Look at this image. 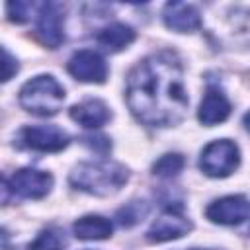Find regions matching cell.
I'll return each mask as SVG.
<instances>
[{
    "label": "cell",
    "mask_w": 250,
    "mask_h": 250,
    "mask_svg": "<svg viewBox=\"0 0 250 250\" xmlns=\"http://www.w3.org/2000/svg\"><path fill=\"white\" fill-rule=\"evenodd\" d=\"M16 139L18 146L37 152H59L68 145V135L55 125H27Z\"/></svg>",
    "instance_id": "cell-5"
},
{
    "label": "cell",
    "mask_w": 250,
    "mask_h": 250,
    "mask_svg": "<svg viewBox=\"0 0 250 250\" xmlns=\"http://www.w3.org/2000/svg\"><path fill=\"white\" fill-rule=\"evenodd\" d=\"M240 164L238 146L229 139H219L209 143L201 150L199 168L211 178H227Z\"/></svg>",
    "instance_id": "cell-4"
},
{
    "label": "cell",
    "mask_w": 250,
    "mask_h": 250,
    "mask_svg": "<svg viewBox=\"0 0 250 250\" xmlns=\"http://www.w3.org/2000/svg\"><path fill=\"white\" fill-rule=\"evenodd\" d=\"M66 68H68V72L76 80H82V82L102 84L105 80V76H107V64H105V61L102 59V55H98L92 49H80V51H76L70 57Z\"/></svg>",
    "instance_id": "cell-7"
},
{
    "label": "cell",
    "mask_w": 250,
    "mask_h": 250,
    "mask_svg": "<svg viewBox=\"0 0 250 250\" xmlns=\"http://www.w3.org/2000/svg\"><path fill=\"white\" fill-rule=\"evenodd\" d=\"M4 238H6V232H4V230H0V244L4 242Z\"/></svg>",
    "instance_id": "cell-23"
},
{
    "label": "cell",
    "mask_w": 250,
    "mask_h": 250,
    "mask_svg": "<svg viewBox=\"0 0 250 250\" xmlns=\"http://www.w3.org/2000/svg\"><path fill=\"white\" fill-rule=\"evenodd\" d=\"M96 41L102 49L109 53H117L135 41V31L125 23H111L96 35Z\"/></svg>",
    "instance_id": "cell-14"
},
{
    "label": "cell",
    "mask_w": 250,
    "mask_h": 250,
    "mask_svg": "<svg viewBox=\"0 0 250 250\" xmlns=\"http://www.w3.org/2000/svg\"><path fill=\"white\" fill-rule=\"evenodd\" d=\"M127 170L117 162H82L70 172V184L86 193L107 197L127 182Z\"/></svg>",
    "instance_id": "cell-2"
},
{
    "label": "cell",
    "mask_w": 250,
    "mask_h": 250,
    "mask_svg": "<svg viewBox=\"0 0 250 250\" xmlns=\"http://www.w3.org/2000/svg\"><path fill=\"white\" fill-rule=\"evenodd\" d=\"M37 37L49 49H57L62 39V6L57 2H47L39 6L37 12Z\"/></svg>",
    "instance_id": "cell-6"
},
{
    "label": "cell",
    "mask_w": 250,
    "mask_h": 250,
    "mask_svg": "<svg viewBox=\"0 0 250 250\" xmlns=\"http://www.w3.org/2000/svg\"><path fill=\"white\" fill-rule=\"evenodd\" d=\"M64 234L59 229H45L37 234V238L29 244V250H62Z\"/></svg>",
    "instance_id": "cell-17"
},
{
    "label": "cell",
    "mask_w": 250,
    "mask_h": 250,
    "mask_svg": "<svg viewBox=\"0 0 250 250\" xmlns=\"http://www.w3.org/2000/svg\"><path fill=\"white\" fill-rule=\"evenodd\" d=\"M10 184L6 182V178L0 174V207L4 205V203H8V199H10Z\"/></svg>",
    "instance_id": "cell-22"
},
{
    "label": "cell",
    "mask_w": 250,
    "mask_h": 250,
    "mask_svg": "<svg viewBox=\"0 0 250 250\" xmlns=\"http://www.w3.org/2000/svg\"><path fill=\"white\" fill-rule=\"evenodd\" d=\"M35 4H29V2H10L6 4V10H8V16L12 21L16 23H23L31 18V12H33Z\"/></svg>",
    "instance_id": "cell-19"
},
{
    "label": "cell",
    "mask_w": 250,
    "mask_h": 250,
    "mask_svg": "<svg viewBox=\"0 0 250 250\" xmlns=\"http://www.w3.org/2000/svg\"><path fill=\"white\" fill-rule=\"evenodd\" d=\"M146 211H148V207H146L145 201H131V203H127L125 207H121L117 211V219L123 227H133L139 221H143Z\"/></svg>",
    "instance_id": "cell-18"
},
{
    "label": "cell",
    "mask_w": 250,
    "mask_h": 250,
    "mask_svg": "<svg viewBox=\"0 0 250 250\" xmlns=\"http://www.w3.org/2000/svg\"><path fill=\"white\" fill-rule=\"evenodd\" d=\"M127 105L139 121L152 127L176 125L184 117L189 98L174 53L160 51L135 64L127 76Z\"/></svg>",
    "instance_id": "cell-1"
},
{
    "label": "cell",
    "mask_w": 250,
    "mask_h": 250,
    "mask_svg": "<svg viewBox=\"0 0 250 250\" xmlns=\"http://www.w3.org/2000/svg\"><path fill=\"white\" fill-rule=\"evenodd\" d=\"M51 186H53V176L49 172L35 170V168H21L14 172L12 184H10V188L18 195L27 197V199H39L47 195Z\"/></svg>",
    "instance_id": "cell-9"
},
{
    "label": "cell",
    "mask_w": 250,
    "mask_h": 250,
    "mask_svg": "<svg viewBox=\"0 0 250 250\" xmlns=\"http://www.w3.org/2000/svg\"><path fill=\"white\" fill-rule=\"evenodd\" d=\"M70 117L86 129H98V127H102L109 121L111 113H109V107L102 100L90 98V100H84V102L72 105L70 107Z\"/></svg>",
    "instance_id": "cell-13"
},
{
    "label": "cell",
    "mask_w": 250,
    "mask_h": 250,
    "mask_svg": "<svg viewBox=\"0 0 250 250\" xmlns=\"http://www.w3.org/2000/svg\"><path fill=\"white\" fill-rule=\"evenodd\" d=\"M164 23L166 27L178 31V33H189L199 29L201 18L195 6L186 4V2H168L164 6Z\"/></svg>",
    "instance_id": "cell-11"
},
{
    "label": "cell",
    "mask_w": 250,
    "mask_h": 250,
    "mask_svg": "<svg viewBox=\"0 0 250 250\" xmlns=\"http://www.w3.org/2000/svg\"><path fill=\"white\" fill-rule=\"evenodd\" d=\"M16 72H18L16 59L4 47H0V82H8Z\"/></svg>",
    "instance_id": "cell-20"
},
{
    "label": "cell",
    "mask_w": 250,
    "mask_h": 250,
    "mask_svg": "<svg viewBox=\"0 0 250 250\" xmlns=\"http://www.w3.org/2000/svg\"><path fill=\"white\" fill-rule=\"evenodd\" d=\"M84 143H86L92 150H96V152H100V154H104V152H107V150L111 148V143L107 141V137H84Z\"/></svg>",
    "instance_id": "cell-21"
},
{
    "label": "cell",
    "mask_w": 250,
    "mask_h": 250,
    "mask_svg": "<svg viewBox=\"0 0 250 250\" xmlns=\"http://www.w3.org/2000/svg\"><path fill=\"white\" fill-rule=\"evenodd\" d=\"M72 229H74L76 238H80V240H104L113 230L111 221H107L102 215H86V217H80L74 223Z\"/></svg>",
    "instance_id": "cell-15"
},
{
    "label": "cell",
    "mask_w": 250,
    "mask_h": 250,
    "mask_svg": "<svg viewBox=\"0 0 250 250\" xmlns=\"http://www.w3.org/2000/svg\"><path fill=\"white\" fill-rule=\"evenodd\" d=\"M229 113H230V102L227 100V96L215 86L207 88L197 113L199 121L203 125H217L223 123L229 117Z\"/></svg>",
    "instance_id": "cell-12"
},
{
    "label": "cell",
    "mask_w": 250,
    "mask_h": 250,
    "mask_svg": "<svg viewBox=\"0 0 250 250\" xmlns=\"http://www.w3.org/2000/svg\"><path fill=\"white\" fill-rule=\"evenodd\" d=\"M189 229H191L189 219H186L178 207H168L152 223V227L146 232V238L148 242H166V240H174L188 234Z\"/></svg>",
    "instance_id": "cell-8"
},
{
    "label": "cell",
    "mask_w": 250,
    "mask_h": 250,
    "mask_svg": "<svg viewBox=\"0 0 250 250\" xmlns=\"http://www.w3.org/2000/svg\"><path fill=\"white\" fill-rule=\"evenodd\" d=\"M207 219L219 225H240L248 219V199L246 195H227L213 201L207 211Z\"/></svg>",
    "instance_id": "cell-10"
},
{
    "label": "cell",
    "mask_w": 250,
    "mask_h": 250,
    "mask_svg": "<svg viewBox=\"0 0 250 250\" xmlns=\"http://www.w3.org/2000/svg\"><path fill=\"white\" fill-rule=\"evenodd\" d=\"M64 102V88L57 78L49 74L35 76L27 80L20 90V105L35 115L49 117L55 115Z\"/></svg>",
    "instance_id": "cell-3"
},
{
    "label": "cell",
    "mask_w": 250,
    "mask_h": 250,
    "mask_svg": "<svg viewBox=\"0 0 250 250\" xmlns=\"http://www.w3.org/2000/svg\"><path fill=\"white\" fill-rule=\"evenodd\" d=\"M186 160L182 154L178 152H168V154H162L154 164H152V174L154 176H160V178H172V176H178L184 168Z\"/></svg>",
    "instance_id": "cell-16"
}]
</instances>
